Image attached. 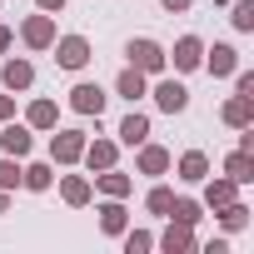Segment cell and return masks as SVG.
Wrapping results in <instances>:
<instances>
[{
    "label": "cell",
    "mask_w": 254,
    "mask_h": 254,
    "mask_svg": "<svg viewBox=\"0 0 254 254\" xmlns=\"http://www.w3.org/2000/svg\"><path fill=\"white\" fill-rule=\"evenodd\" d=\"M105 100H110V95H105L95 80H80V85L70 90V110H75V115H95V120H100V115H105Z\"/></svg>",
    "instance_id": "obj_12"
},
{
    "label": "cell",
    "mask_w": 254,
    "mask_h": 254,
    "mask_svg": "<svg viewBox=\"0 0 254 254\" xmlns=\"http://www.w3.org/2000/svg\"><path fill=\"white\" fill-rule=\"evenodd\" d=\"M25 125H30L35 135H50L55 125H60V105H55V100H45V95H40V100H30V105H25Z\"/></svg>",
    "instance_id": "obj_15"
},
{
    "label": "cell",
    "mask_w": 254,
    "mask_h": 254,
    "mask_svg": "<svg viewBox=\"0 0 254 254\" xmlns=\"http://www.w3.org/2000/svg\"><path fill=\"white\" fill-rule=\"evenodd\" d=\"M15 120V95H0V125Z\"/></svg>",
    "instance_id": "obj_32"
},
{
    "label": "cell",
    "mask_w": 254,
    "mask_h": 254,
    "mask_svg": "<svg viewBox=\"0 0 254 254\" xmlns=\"http://www.w3.org/2000/svg\"><path fill=\"white\" fill-rule=\"evenodd\" d=\"M120 244H125V254H150V249H155V234H150V229H130V224H125Z\"/></svg>",
    "instance_id": "obj_27"
},
{
    "label": "cell",
    "mask_w": 254,
    "mask_h": 254,
    "mask_svg": "<svg viewBox=\"0 0 254 254\" xmlns=\"http://www.w3.org/2000/svg\"><path fill=\"white\" fill-rule=\"evenodd\" d=\"M150 100H155L160 115H185V110H190V90H185V80H165V75H160V80L150 85Z\"/></svg>",
    "instance_id": "obj_5"
},
{
    "label": "cell",
    "mask_w": 254,
    "mask_h": 254,
    "mask_svg": "<svg viewBox=\"0 0 254 254\" xmlns=\"http://www.w3.org/2000/svg\"><path fill=\"white\" fill-rule=\"evenodd\" d=\"M55 65L60 70H85L90 60H95V45L85 40V35H55Z\"/></svg>",
    "instance_id": "obj_3"
},
{
    "label": "cell",
    "mask_w": 254,
    "mask_h": 254,
    "mask_svg": "<svg viewBox=\"0 0 254 254\" xmlns=\"http://www.w3.org/2000/svg\"><path fill=\"white\" fill-rule=\"evenodd\" d=\"M0 85H5L10 95H25V90L35 85V65H30L25 55H10L5 65H0Z\"/></svg>",
    "instance_id": "obj_11"
},
{
    "label": "cell",
    "mask_w": 254,
    "mask_h": 254,
    "mask_svg": "<svg viewBox=\"0 0 254 254\" xmlns=\"http://www.w3.org/2000/svg\"><path fill=\"white\" fill-rule=\"evenodd\" d=\"M0 214H10V190H0Z\"/></svg>",
    "instance_id": "obj_36"
},
{
    "label": "cell",
    "mask_w": 254,
    "mask_h": 254,
    "mask_svg": "<svg viewBox=\"0 0 254 254\" xmlns=\"http://www.w3.org/2000/svg\"><path fill=\"white\" fill-rule=\"evenodd\" d=\"M35 150V130L25 120H5L0 125V155H15V160H25Z\"/></svg>",
    "instance_id": "obj_6"
},
{
    "label": "cell",
    "mask_w": 254,
    "mask_h": 254,
    "mask_svg": "<svg viewBox=\"0 0 254 254\" xmlns=\"http://www.w3.org/2000/svg\"><path fill=\"white\" fill-rule=\"evenodd\" d=\"M90 185H95V190H100L105 199H130V194H135V180L125 175L120 165H110V170H100V175H95Z\"/></svg>",
    "instance_id": "obj_14"
},
{
    "label": "cell",
    "mask_w": 254,
    "mask_h": 254,
    "mask_svg": "<svg viewBox=\"0 0 254 254\" xmlns=\"http://www.w3.org/2000/svg\"><path fill=\"white\" fill-rule=\"evenodd\" d=\"M35 10H45V15H60V10H65V0H35Z\"/></svg>",
    "instance_id": "obj_34"
},
{
    "label": "cell",
    "mask_w": 254,
    "mask_h": 254,
    "mask_svg": "<svg viewBox=\"0 0 254 254\" xmlns=\"http://www.w3.org/2000/svg\"><path fill=\"white\" fill-rule=\"evenodd\" d=\"M10 45H15V30H10V25H0V55H5Z\"/></svg>",
    "instance_id": "obj_35"
},
{
    "label": "cell",
    "mask_w": 254,
    "mask_h": 254,
    "mask_svg": "<svg viewBox=\"0 0 254 254\" xmlns=\"http://www.w3.org/2000/svg\"><path fill=\"white\" fill-rule=\"evenodd\" d=\"M214 5H224V0H214Z\"/></svg>",
    "instance_id": "obj_37"
},
{
    "label": "cell",
    "mask_w": 254,
    "mask_h": 254,
    "mask_svg": "<svg viewBox=\"0 0 254 254\" xmlns=\"http://www.w3.org/2000/svg\"><path fill=\"white\" fill-rule=\"evenodd\" d=\"M224 175L244 190V185H254V150H229L224 155Z\"/></svg>",
    "instance_id": "obj_24"
},
{
    "label": "cell",
    "mask_w": 254,
    "mask_h": 254,
    "mask_svg": "<svg viewBox=\"0 0 254 254\" xmlns=\"http://www.w3.org/2000/svg\"><path fill=\"white\" fill-rule=\"evenodd\" d=\"M170 199H175V190H170V185H160V180H155V185H150V194H145V209H150V214H160V219H165V209H170Z\"/></svg>",
    "instance_id": "obj_29"
},
{
    "label": "cell",
    "mask_w": 254,
    "mask_h": 254,
    "mask_svg": "<svg viewBox=\"0 0 254 254\" xmlns=\"http://www.w3.org/2000/svg\"><path fill=\"white\" fill-rule=\"evenodd\" d=\"M170 170H175V175H180L185 185H199V180L209 175V155H204V150H185V155H180V160H175Z\"/></svg>",
    "instance_id": "obj_21"
},
{
    "label": "cell",
    "mask_w": 254,
    "mask_h": 254,
    "mask_svg": "<svg viewBox=\"0 0 254 254\" xmlns=\"http://www.w3.org/2000/svg\"><path fill=\"white\" fill-rule=\"evenodd\" d=\"M115 140H120V145H130V150H135V145H145V140H150V115L130 110V115L120 120V130H115Z\"/></svg>",
    "instance_id": "obj_20"
},
{
    "label": "cell",
    "mask_w": 254,
    "mask_h": 254,
    "mask_svg": "<svg viewBox=\"0 0 254 254\" xmlns=\"http://www.w3.org/2000/svg\"><path fill=\"white\" fill-rule=\"evenodd\" d=\"M199 70H209L214 80H229V75L239 70V50H234L229 40H214V45H204V60H199Z\"/></svg>",
    "instance_id": "obj_7"
},
{
    "label": "cell",
    "mask_w": 254,
    "mask_h": 254,
    "mask_svg": "<svg viewBox=\"0 0 254 254\" xmlns=\"http://www.w3.org/2000/svg\"><path fill=\"white\" fill-rule=\"evenodd\" d=\"M0 190H20V160L15 155H0Z\"/></svg>",
    "instance_id": "obj_30"
},
{
    "label": "cell",
    "mask_w": 254,
    "mask_h": 254,
    "mask_svg": "<svg viewBox=\"0 0 254 254\" xmlns=\"http://www.w3.org/2000/svg\"><path fill=\"white\" fill-rule=\"evenodd\" d=\"M100 229L110 234V239H120L125 234V224H130V209H125V199H100Z\"/></svg>",
    "instance_id": "obj_19"
},
{
    "label": "cell",
    "mask_w": 254,
    "mask_h": 254,
    "mask_svg": "<svg viewBox=\"0 0 254 254\" xmlns=\"http://www.w3.org/2000/svg\"><path fill=\"white\" fill-rule=\"evenodd\" d=\"M85 130H50V165H60V170H70V165H80V155H85Z\"/></svg>",
    "instance_id": "obj_2"
},
{
    "label": "cell",
    "mask_w": 254,
    "mask_h": 254,
    "mask_svg": "<svg viewBox=\"0 0 254 254\" xmlns=\"http://www.w3.org/2000/svg\"><path fill=\"white\" fill-rule=\"evenodd\" d=\"M20 185L35 190V194L55 190V165H50V160H30V165H20Z\"/></svg>",
    "instance_id": "obj_22"
},
{
    "label": "cell",
    "mask_w": 254,
    "mask_h": 254,
    "mask_svg": "<svg viewBox=\"0 0 254 254\" xmlns=\"http://www.w3.org/2000/svg\"><path fill=\"white\" fill-rule=\"evenodd\" d=\"M155 249H165V254H194V249H199V239H194V224H180V219H170V224H165V234H155Z\"/></svg>",
    "instance_id": "obj_10"
},
{
    "label": "cell",
    "mask_w": 254,
    "mask_h": 254,
    "mask_svg": "<svg viewBox=\"0 0 254 254\" xmlns=\"http://www.w3.org/2000/svg\"><path fill=\"white\" fill-rule=\"evenodd\" d=\"M80 165H85L90 175H100V170L120 165V140H85V155H80Z\"/></svg>",
    "instance_id": "obj_13"
},
{
    "label": "cell",
    "mask_w": 254,
    "mask_h": 254,
    "mask_svg": "<svg viewBox=\"0 0 254 254\" xmlns=\"http://www.w3.org/2000/svg\"><path fill=\"white\" fill-rule=\"evenodd\" d=\"M170 165H175V155H170L165 145H155V140L135 145V175H150V180H160V175H170Z\"/></svg>",
    "instance_id": "obj_8"
},
{
    "label": "cell",
    "mask_w": 254,
    "mask_h": 254,
    "mask_svg": "<svg viewBox=\"0 0 254 254\" xmlns=\"http://www.w3.org/2000/svg\"><path fill=\"white\" fill-rule=\"evenodd\" d=\"M214 214H219V229H224V234L249 229V204H244V199H229V204H219Z\"/></svg>",
    "instance_id": "obj_25"
},
{
    "label": "cell",
    "mask_w": 254,
    "mask_h": 254,
    "mask_svg": "<svg viewBox=\"0 0 254 254\" xmlns=\"http://www.w3.org/2000/svg\"><path fill=\"white\" fill-rule=\"evenodd\" d=\"M165 219L199 224V219H204V204H199V199H190V194H175V199H170V209H165Z\"/></svg>",
    "instance_id": "obj_26"
},
{
    "label": "cell",
    "mask_w": 254,
    "mask_h": 254,
    "mask_svg": "<svg viewBox=\"0 0 254 254\" xmlns=\"http://www.w3.org/2000/svg\"><path fill=\"white\" fill-rule=\"evenodd\" d=\"M125 60H130L135 70H145V75H165V70H170V60H165V45H160V40H150V35L125 40Z\"/></svg>",
    "instance_id": "obj_1"
},
{
    "label": "cell",
    "mask_w": 254,
    "mask_h": 254,
    "mask_svg": "<svg viewBox=\"0 0 254 254\" xmlns=\"http://www.w3.org/2000/svg\"><path fill=\"white\" fill-rule=\"evenodd\" d=\"M60 199H65L70 209H85V204L95 199V185H90V175H60Z\"/></svg>",
    "instance_id": "obj_16"
},
{
    "label": "cell",
    "mask_w": 254,
    "mask_h": 254,
    "mask_svg": "<svg viewBox=\"0 0 254 254\" xmlns=\"http://www.w3.org/2000/svg\"><path fill=\"white\" fill-rule=\"evenodd\" d=\"M115 95H120V100H130V105H135V100H145V95H150V75H145V70H135V65H125V70H120V80H115Z\"/></svg>",
    "instance_id": "obj_17"
},
{
    "label": "cell",
    "mask_w": 254,
    "mask_h": 254,
    "mask_svg": "<svg viewBox=\"0 0 254 254\" xmlns=\"http://www.w3.org/2000/svg\"><path fill=\"white\" fill-rule=\"evenodd\" d=\"M234 95H254V70H234Z\"/></svg>",
    "instance_id": "obj_31"
},
{
    "label": "cell",
    "mask_w": 254,
    "mask_h": 254,
    "mask_svg": "<svg viewBox=\"0 0 254 254\" xmlns=\"http://www.w3.org/2000/svg\"><path fill=\"white\" fill-rule=\"evenodd\" d=\"M219 120L229 125V130H244V125H254V95H229Z\"/></svg>",
    "instance_id": "obj_18"
},
{
    "label": "cell",
    "mask_w": 254,
    "mask_h": 254,
    "mask_svg": "<svg viewBox=\"0 0 254 254\" xmlns=\"http://www.w3.org/2000/svg\"><path fill=\"white\" fill-rule=\"evenodd\" d=\"M160 5H165V10H170V15H185V10H190V5H194V0H160Z\"/></svg>",
    "instance_id": "obj_33"
},
{
    "label": "cell",
    "mask_w": 254,
    "mask_h": 254,
    "mask_svg": "<svg viewBox=\"0 0 254 254\" xmlns=\"http://www.w3.org/2000/svg\"><path fill=\"white\" fill-rule=\"evenodd\" d=\"M165 60H170L180 75H194V70H199V60H204V40H199V35H180V40H175V50H165Z\"/></svg>",
    "instance_id": "obj_9"
},
{
    "label": "cell",
    "mask_w": 254,
    "mask_h": 254,
    "mask_svg": "<svg viewBox=\"0 0 254 254\" xmlns=\"http://www.w3.org/2000/svg\"><path fill=\"white\" fill-rule=\"evenodd\" d=\"M20 45H25V50H35V55H40V50H50V45H55V15H45V10L25 15V20H20Z\"/></svg>",
    "instance_id": "obj_4"
},
{
    "label": "cell",
    "mask_w": 254,
    "mask_h": 254,
    "mask_svg": "<svg viewBox=\"0 0 254 254\" xmlns=\"http://www.w3.org/2000/svg\"><path fill=\"white\" fill-rule=\"evenodd\" d=\"M229 25H234L239 35L254 30V0H234V5H229Z\"/></svg>",
    "instance_id": "obj_28"
},
{
    "label": "cell",
    "mask_w": 254,
    "mask_h": 254,
    "mask_svg": "<svg viewBox=\"0 0 254 254\" xmlns=\"http://www.w3.org/2000/svg\"><path fill=\"white\" fill-rule=\"evenodd\" d=\"M199 185H204V199H199L204 209H219V204H229V199H239V185H234L229 175H219V180H209V175H204Z\"/></svg>",
    "instance_id": "obj_23"
}]
</instances>
